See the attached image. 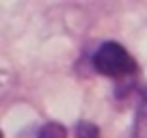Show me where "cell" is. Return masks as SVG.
Segmentation results:
<instances>
[{
	"label": "cell",
	"mask_w": 147,
	"mask_h": 138,
	"mask_svg": "<svg viewBox=\"0 0 147 138\" xmlns=\"http://www.w3.org/2000/svg\"><path fill=\"white\" fill-rule=\"evenodd\" d=\"M93 69L108 78H123L136 71V60L121 43L106 41L93 52Z\"/></svg>",
	"instance_id": "1"
},
{
	"label": "cell",
	"mask_w": 147,
	"mask_h": 138,
	"mask_svg": "<svg viewBox=\"0 0 147 138\" xmlns=\"http://www.w3.org/2000/svg\"><path fill=\"white\" fill-rule=\"evenodd\" d=\"M37 138H67V129L61 123L50 121V123L41 125V129L37 132Z\"/></svg>",
	"instance_id": "2"
},
{
	"label": "cell",
	"mask_w": 147,
	"mask_h": 138,
	"mask_svg": "<svg viewBox=\"0 0 147 138\" xmlns=\"http://www.w3.org/2000/svg\"><path fill=\"white\" fill-rule=\"evenodd\" d=\"M136 123L147 125V86L138 91V106H136Z\"/></svg>",
	"instance_id": "3"
},
{
	"label": "cell",
	"mask_w": 147,
	"mask_h": 138,
	"mask_svg": "<svg viewBox=\"0 0 147 138\" xmlns=\"http://www.w3.org/2000/svg\"><path fill=\"white\" fill-rule=\"evenodd\" d=\"M76 138H100V129L89 121H80L76 127Z\"/></svg>",
	"instance_id": "4"
},
{
	"label": "cell",
	"mask_w": 147,
	"mask_h": 138,
	"mask_svg": "<svg viewBox=\"0 0 147 138\" xmlns=\"http://www.w3.org/2000/svg\"><path fill=\"white\" fill-rule=\"evenodd\" d=\"M0 138H2V132H0Z\"/></svg>",
	"instance_id": "5"
}]
</instances>
